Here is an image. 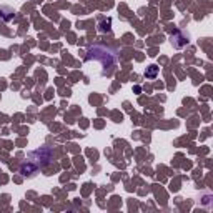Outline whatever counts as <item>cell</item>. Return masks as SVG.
Instances as JSON below:
<instances>
[{
  "mask_svg": "<svg viewBox=\"0 0 213 213\" xmlns=\"http://www.w3.org/2000/svg\"><path fill=\"white\" fill-rule=\"evenodd\" d=\"M155 75H157V67H155V65H151L150 70L147 72V77H155Z\"/></svg>",
  "mask_w": 213,
  "mask_h": 213,
  "instance_id": "cell-1",
  "label": "cell"
}]
</instances>
